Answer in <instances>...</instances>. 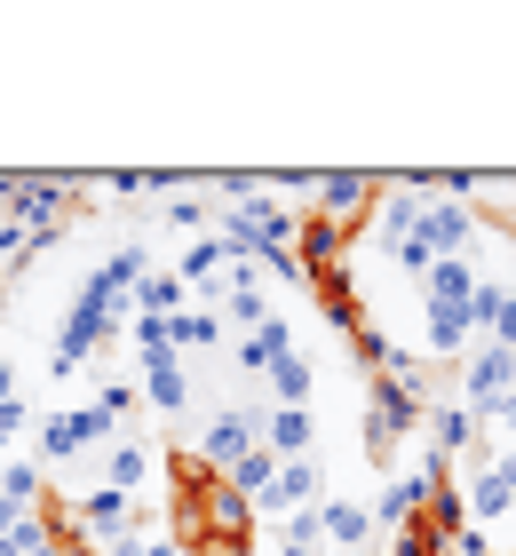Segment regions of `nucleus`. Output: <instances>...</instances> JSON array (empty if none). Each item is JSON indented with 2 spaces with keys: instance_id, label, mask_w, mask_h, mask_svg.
Listing matches in <instances>:
<instances>
[{
  "instance_id": "1",
  "label": "nucleus",
  "mask_w": 516,
  "mask_h": 556,
  "mask_svg": "<svg viewBox=\"0 0 516 556\" xmlns=\"http://www.w3.org/2000/svg\"><path fill=\"white\" fill-rule=\"evenodd\" d=\"M119 429H103V414L88 406H48L40 421H33V462L48 469V477H80V469H96V453L112 445Z\"/></svg>"
},
{
  "instance_id": "2",
  "label": "nucleus",
  "mask_w": 516,
  "mask_h": 556,
  "mask_svg": "<svg viewBox=\"0 0 516 556\" xmlns=\"http://www.w3.org/2000/svg\"><path fill=\"white\" fill-rule=\"evenodd\" d=\"M254 445H263V397H254V406H215V414H199L184 429V453L206 477H230Z\"/></svg>"
},
{
  "instance_id": "3",
  "label": "nucleus",
  "mask_w": 516,
  "mask_h": 556,
  "mask_svg": "<svg viewBox=\"0 0 516 556\" xmlns=\"http://www.w3.org/2000/svg\"><path fill=\"white\" fill-rule=\"evenodd\" d=\"M461 469L469 477H453V485H461V509H469L477 533L501 525V517H516V445H477Z\"/></svg>"
},
{
  "instance_id": "4",
  "label": "nucleus",
  "mask_w": 516,
  "mask_h": 556,
  "mask_svg": "<svg viewBox=\"0 0 516 556\" xmlns=\"http://www.w3.org/2000/svg\"><path fill=\"white\" fill-rule=\"evenodd\" d=\"M160 469H167V462H160V445L136 438V429L96 453V485H103V493H127V501H143L151 485H160Z\"/></svg>"
},
{
  "instance_id": "5",
  "label": "nucleus",
  "mask_w": 516,
  "mask_h": 556,
  "mask_svg": "<svg viewBox=\"0 0 516 556\" xmlns=\"http://www.w3.org/2000/svg\"><path fill=\"white\" fill-rule=\"evenodd\" d=\"M374 199H381L374 175H310V223H326L342 239H350V223L374 215Z\"/></svg>"
},
{
  "instance_id": "6",
  "label": "nucleus",
  "mask_w": 516,
  "mask_h": 556,
  "mask_svg": "<svg viewBox=\"0 0 516 556\" xmlns=\"http://www.w3.org/2000/svg\"><path fill=\"white\" fill-rule=\"evenodd\" d=\"M136 390H143V414L191 429V358H175V350H160V358H136Z\"/></svg>"
},
{
  "instance_id": "7",
  "label": "nucleus",
  "mask_w": 516,
  "mask_h": 556,
  "mask_svg": "<svg viewBox=\"0 0 516 556\" xmlns=\"http://www.w3.org/2000/svg\"><path fill=\"white\" fill-rule=\"evenodd\" d=\"M508 390H516V350H501V342H477L469 358H461V390H453V397H461V406H469V414L484 421V414H493Z\"/></svg>"
},
{
  "instance_id": "8",
  "label": "nucleus",
  "mask_w": 516,
  "mask_h": 556,
  "mask_svg": "<svg viewBox=\"0 0 516 556\" xmlns=\"http://www.w3.org/2000/svg\"><path fill=\"white\" fill-rule=\"evenodd\" d=\"M287 350H302V334H294V318L278 311V318H263V326H247V334H230V374L263 390V374L287 358Z\"/></svg>"
},
{
  "instance_id": "9",
  "label": "nucleus",
  "mask_w": 516,
  "mask_h": 556,
  "mask_svg": "<svg viewBox=\"0 0 516 556\" xmlns=\"http://www.w3.org/2000/svg\"><path fill=\"white\" fill-rule=\"evenodd\" d=\"M167 342H175V358H230V326L215 302H184L167 318Z\"/></svg>"
},
{
  "instance_id": "10",
  "label": "nucleus",
  "mask_w": 516,
  "mask_h": 556,
  "mask_svg": "<svg viewBox=\"0 0 516 556\" xmlns=\"http://www.w3.org/2000/svg\"><path fill=\"white\" fill-rule=\"evenodd\" d=\"M421 429H429V453H437V462H469V453L484 445V429H477V414L461 406V397H429Z\"/></svg>"
},
{
  "instance_id": "11",
  "label": "nucleus",
  "mask_w": 516,
  "mask_h": 556,
  "mask_svg": "<svg viewBox=\"0 0 516 556\" xmlns=\"http://www.w3.org/2000/svg\"><path fill=\"white\" fill-rule=\"evenodd\" d=\"M223 270H230V239H223V231H199L184 255H175V278H184L191 302H215V294H223Z\"/></svg>"
},
{
  "instance_id": "12",
  "label": "nucleus",
  "mask_w": 516,
  "mask_h": 556,
  "mask_svg": "<svg viewBox=\"0 0 516 556\" xmlns=\"http://www.w3.org/2000/svg\"><path fill=\"white\" fill-rule=\"evenodd\" d=\"M318 501H326V462L310 453V462H278V485L263 493L254 517H294V509H318Z\"/></svg>"
},
{
  "instance_id": "13",
  "label": "nucleus",
  "mask_w": 516,
  "mask_h": 556,
  "mask_svg": "<svg viewBox=\"0 0 516 556\" xmlns=\"http://www.w3.org/2000/svg\"><path fill=\"white\" fill-rule=\"evenodd\" d=\"M263 445L278 462H310L318 453V406H263Z\"/></svg>"
},
{
  "instance_id": "14",
  "label": "nucleus",
  "mask_w": 516,
  "mask_h": 556,
  "mask_svg": "<svg viewBox=\"0 0 516 556\" xmlns=\"http://www.w3.org/2000/svg\"><path fill=\"white\" fill-rule=\"evenodd\" d=\"M318 525H326V548H333V556H366V548H374V533H381L366 501H333V493H326Z\"/></svg>"
},
{
  "instance_id": "15",
  "label": "nucleus",
  "mask_w": 516,
  "mask_h": 556,
  "mask_svg": "<svg viewBox=\"0 0 516 556\" xmlns=\"http://www.w3.org/2000/svg\"><path fill=\"white\" fill-rule=\"evenodd\" d=\"M263 406H318V358H310V350H287V358L263 374Z\"/></svg>"
},
{
  "instance_id": "16",
  "label": "nucleus",
  "mask_w": 516,
  "mask_h": 556,
  "mask_svg": "<svg viewBox=\"0 0 516 556\" xmlns=\"http://www.w3.org/2000/svg\"><path fill=\"white\" fill-rule=\"evenodd\" d=\"M477 342H501V350H516V287L508 278H477Z\"/></svg>"
},
{
  "instance_id": "17",
  "label": "nucleus",
  "mask_w": 516,
  "mask_h": 556,
  "mask_svg": "<svg viewBox=\"0 0 516 556\" xmlns=\"http://www.w3.org/2000/svg\"><path fill=\"white\" fill-rule=\"evenodd\" d=\"M88 406L103 414V429H119V438H127V429L143 421V390H136V374H96V397H88Z\"/></svg>"
},
{
  "instance_id": "18",
  "label": "nucleus",
  "mask_w": 516,
  "mask_h": 556,
  "mask_svg": "<svg viewBox=\"0 0 516 556\" xmlns=\"http://www.w3.org/2000/svg\"><path fill=\"white\" fill-rule=\"evenodd\" d=\"M0 501H9V509H48V469L33 462V453L0 462Z\"/></svg>"
},
{
  "instance_id": "19",
  "label": "nucleus",
  "mask_w": 516,
  "mask_h": 556,
  "mask_svg": "<svg viewBox=\"0 0 516 556\" xmlns=\"http://www.w3.org/2000/svg\"><path fill=\"white\" fill-rule=\"evenodd\" d=\"M477 255H445V263H429V278H421V302H469L477 294Z\"/></svg>"
},
{
  "instance_id": "20",
  "label": "nucleus",
  "mask_w": 516,
  "mask_h": 556,
  "mask_svg": "<svg viewBox=\"0 0 516 556\" xmlns=\"http://www.w3.org/2000/svg\"><path fill=\"white\" fill-rule=\"evenodd\" d=\"M390 556H445V541L429 525H405V533H390Z\"/></svg>"
},
{
  "instance_id": "21",
  "label": "nucleus",
  "mask_w": 516,
  "mask_h": 556,
  "mask_svg": "<svg viewBox=\"0 0 516 556\" xmlns=\"http://www.w3.org/2000/svg\"><path fill=\"white\" fill-rule=\"evenodd\" d=\"M0 421H33V414H24V374L9 358H0Z\"/></svg>"
},
{
  "instance_id": "22",
  "label": "nucleus",
  "mask_w": 516,
  "mask_h": 556,
  "mask_svg": "<svg viewBox=\"0 0 516 556\" xmlns=\"http://www.w3.org/2000/svg\"><path fill=\"white\" fill-rule=\"evenodd\" d=\"M477 429H493V438H508V445H516V390H508V397H501V406H493V414H484Z\"/></svg>"
},
{
  "instance_id": "23",
  "label": "nucleus",
  "mask_w": 516,
  "mask_h": 556,
  "mask_svg": "<svg viewBox=\"0 0 516 556\" xmlns=\"http://www.w3.org/2000/svg\"><path fill=\"white\" fill-rule=\"evenodd\" d=\"M508 287H516V239H508Z\"/></svg>"
},
{
  "instance_id": "24",
  "label": "nucleus",
  "mask_w": 516,
  "mask_h": 556,
  "mask_svg": "<svg viewBox=\"0 0 516 556\" xmlns=\"http://www.w3.org/2000/svg\"><path fill=\"white\" fill-rule=\"evenodd\" d=\"M508 231H516V207H508Z\"/></svg>"
}]
</instances>
